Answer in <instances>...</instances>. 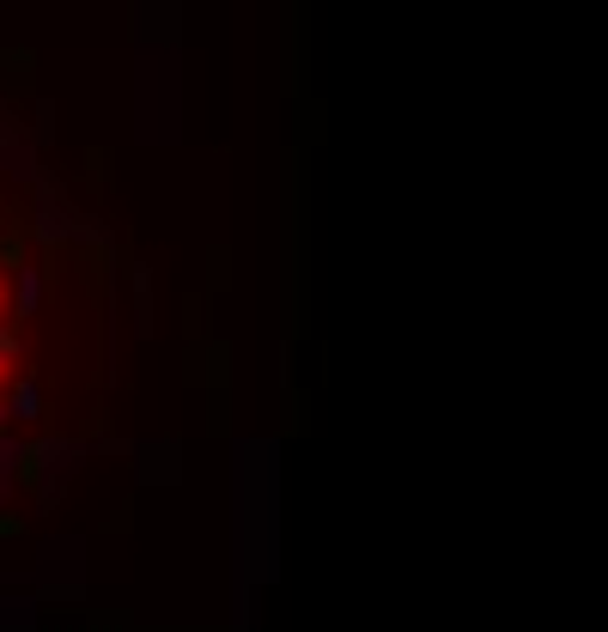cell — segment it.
I'll use <instances>...</instances> for the list:
<instances>
[{"instance_id":"1","label":"cell","mask_w":608,"mask_h":632,"mask_svg":"<svg viewBox=\"0 0 608 632\" xmlns=\"http://www.w3.org/2000/svg\"><path fill=\"white\" fill-rule=\"evenodd\" d=\"M13 414H25V420H37V390H31V383H19V395H13Z\"/></svg>"},{"instance_id":"2","label":"cell","mask_w":608,"mask_h":632,"mask_svg":"<svg viewBox=\"0 0 608 632\" xmlns=\"http://www.w3.org/2000/svg\"><path fill=\"white\" fill-rule=\"evenodd\" d=\"M0 426H7V414H0Z\"/></svg>"}]
</instances>
